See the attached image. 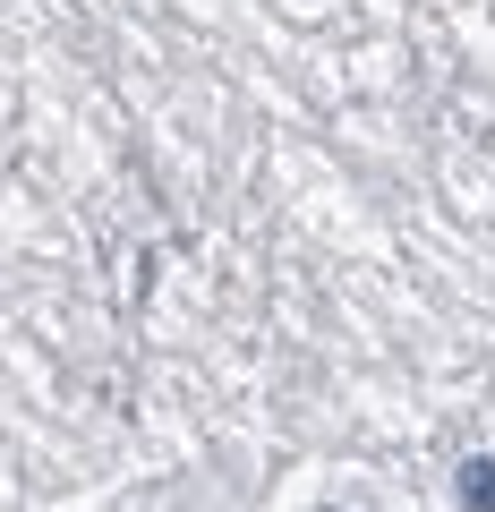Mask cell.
I'll return each instance as SVG.
<instances>
[{
	"label": "cell",
	"instance_id": "1",
	"mask_svg": "<svg viewBox=\"0 0 495 512\" xmlns=\"http://www.w3.org/2000/svg\"><path fill=\"white\" fill-rule=\"evenodd\" d=\"M461 504H470V512H495V461H487V453L461 461Z\"/></svg>",
	"mask_w": 495,
	"mask_h": 512
},
{
	"label": "cell",
	"instance_id": "2",
	"mask_svg": "<svg viewBox=\"0 0 495 512\" xmlns=\"http://www.w3.org/2000/svg\"><path fill=\"white\" fill-rule=\"evenodd\" d=\"M316 512H333V504H316Z\"/></svg>",
	"mask_w": 495,
	"mask_h": 512
}]
</instances>
